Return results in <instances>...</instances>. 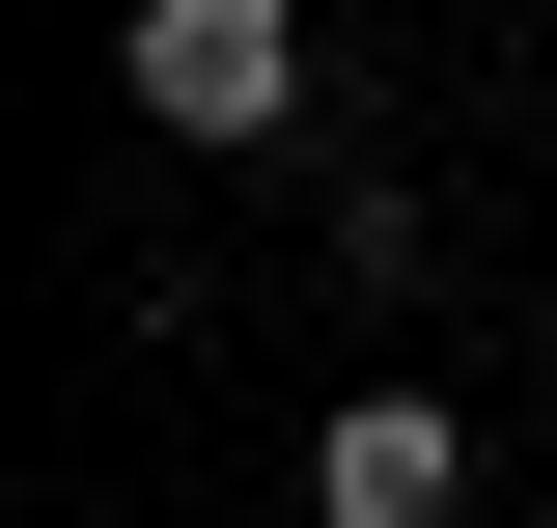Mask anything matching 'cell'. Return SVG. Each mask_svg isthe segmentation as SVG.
<instances>
[{"mask_svg":"<svg viewBox=\"0 0 557 528\" xmlns=\"http://www.w3.org/2000/svg\"><path fill=\"white\" fill-rule=\"evenodd\" d=\"M446 501H474V417L446 390H335L307 417V528H446Z\"/></svg>","mask_w":557,"mask_h":528,"instance_id":"cell-2","label":"cell"},{"mask_svg":"<svg viewBox=\"0 0 557 528\" xmlns=\"http://www.w3.org/2000/svg\"><path fill=\"white\" fill-rule=\"evenodd\" d=\"M112 84H139L168 139H278V112H307V0H139Z\"/></svg>","mask_w":557,"mask_h":528,"instance_id":"cell-1","label":"cell"}]
</instances>
